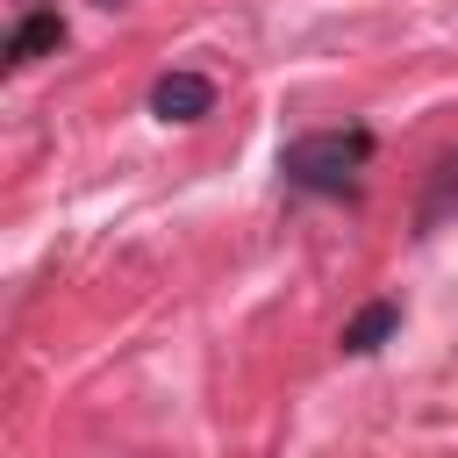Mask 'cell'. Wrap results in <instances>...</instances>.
Returning a JSON list of instances; mask_svg holds the SVG:
<instances>
[{
  "mask_svg": "<svg viewBox=\"0 0 458 458\" xmlns=\"http://www.w3.org/2000/svg\"><path fill=\"white\" fill-rule=\"evenodd\" d=\"M365 157H372L365 129H315V136H293L279 150V172H286L293 193H351Z\"/></svg>",
  "mask_w": 458,
  "mask_h": 458,
  "instance_id": "obj_1",
  "label": "cell"
},
{
  "mask_svg": "<svg viewBox=\"0 0 458 458\" xmlns=\"http://www.w3.org/2000/svg\"><path fill=\"white\" fill-rule=\"evenodd\" d=\"M208 107H215V79H200V72H165L150 86V114L157 122H200Z\"/></svg>",
  "mask_w": 458,
  "mask_h": 458,
  "instance_id": "obj_2",
  "label": "cell"
},
{
  "mask_svg": "<svg viewBox=\"0 0 458 458\" xmlns=\"http://www.w3.org/2000/svg\"><path fill=\"white\" fill-rule=\"evenodd\" d=\"M57 43H64V21H57L50 7H36V14H29L21 29H14L7 57H14V64H36V57H43V50H57Z\"/></svg>",
  "mask_w": 458,
  "mask_h": 458,
  "instance_id": "obj_3",
  "label": "cell"
},
{
  "mask_svg": "<svg viewBox=\"0 0 458 458\" xmlns=\"http://www.w3.org/2000/svg\"><path fill=\"white\" fill-rule=\"evenodd\" d=\"M451 208H458V157H444V165H437V179H429V200H422V215H415V229L429 236V229H437V222H444Z\"/></svg>",
  "mask_w": 458,
  "mask_h": 458,
  "instance_id": "obj_4",
  "label": "cell"
},
{
  "mask_svg": "<svg viewBox=\"0 0 458 458\" xmlns=\"http://www.w3.org/2000/svg\"><path fill=\"white\" fill-rule=\"evenodd\" d=\"M394 322H401V308H394V301H372V308L344 329V351H379V336H386Z\"/></svg>",
  "mask_w": 458,
  "mask_h": 458,
  "instance_id": "obj_5",
  "label": "cell"
},
{
  "mask_svg": "<svg viewBox=\"0 0 458 458\" xmlns=\"http://www.w3.org/2000/svg\"><path fill=\"white\" fill-rule=\"evenodd\" d=\"M93 7H129V0H93Z\"/></svg>",
  "mask_w": 458,
  "mask_h": 458,
  "instance_id": "obj_6",
  "label": "cell"
}]
</instances>
